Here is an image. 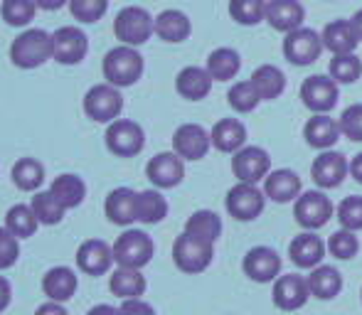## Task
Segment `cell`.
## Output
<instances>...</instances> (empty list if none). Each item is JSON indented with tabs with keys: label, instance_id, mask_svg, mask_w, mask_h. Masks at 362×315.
<instances>
[{
	"label": "cell",
	"instance_id": "obj_1",
	"mask_svg": "<svg viewBox=\"0 0 362 315\" xmlns=\"http://www.w3.org/2000/svg\"><path fill=\"white\" fill-rule=\"evenodd\" d=\"M101 69H104V79L109 81V84L124 89V86H134L136 81L144 77L146 64H144V57H141V52L136 47L119 44V47H114V49L106 52Z\"/></svg>",
	"mask_w": 362,
	"mask_h": 315
},
{
	"label": "cell",
	"instance_id": "obj_2",
	"mask_svg": "<svg viewBox=\"0 0 362 315\" xmlns=\"http://www.w3.org/2000/svg\"><path fill=\"white\" fill-rule=\"evenodd\" d=\"M47 59H52V35L45 30H25L10 44V62L20 69L42 67Z\"/></svg>",
	"mask_w": 362,
	"mask_h": 315
},
{
	"label": "cell",
	"instance_id": "obj_3",
	"mask_svg": "<svg viewBox=\"0 0 362 315\" xmlns=\"http://www.w3.org/2000/svg\"><path fill=\"white\" fill-rule=\"evenodd\" d=\"M156 32V18L141 5H129V8L119 10L114 20V35L121 44L129 47H141L151 40Z\"/></svg>",
	"mask_w": 362,
	"mask_h": 315
},
{
	"label": "cell",
	"instance_id": "obj_4",
	"mask_svg": "<svg viewBox=\"0 0 362 315\" xmlns=\"http://www.w3.org/2000/svg\"><path fill=\"white\" fill-rule=\"evenodd\" d=\"M215 258V244L182 232L173 244V261L182 273H202Z\"/></svg>",
	"mask_w": 362,
	"mask_h": 315
},
{
	"label": "cell",
	"instance_id": "obj_5",
	"mask_svg": "<svg viewBox=\"0 0 362 315\" xmlns=\"http://www.w3.org/2000/svg\"><path fill=\"white\" fill-rule=\"evenodd\" d=\"M335 207L330 202V197L320 190H305L296 197L293 202V217L303 230L315 232L320 227H325L333 217Z\"/></svg>",
	"mask_w": 362,
	"mask_h": 315
},
{
	"label": "cell",
	"instance_id": "obj_6",
	"mask_svg": "<svg viewBox=\"0 0 362 315\" xmlns=\"http://www.w3.org/2000/svg\"><path fill=\"white\" fill-rule=\"evenodd\" d=\"M156 254V244L144 230H126L114 244V261L119 266L144 268Z\"/></svg>",
	"mask_w": 362,
	"mask_h": 315
},
{
	"label": "cell",
	"instance_id": "obj_7",
	"mask_svg": "<svg viewBox=\"0 0 362 315\" xmlns=\"http://www.w3.org/2000/svg\"><path fill=\"white\" fill-rule=\"evenodd\" d=\"M124 111V96H121L119 86L114 84H96L86 91L84 96V114L91 121H99V124H111L116 121Z\"/></svg>",
	"mask_w": 362,
	"mask_h": 315
},
{
	"label": "cell",
	"instance_id": "obj_8",
	"mask_svg": "<svg viewBox=\"0 0 362 315\" xmlns=\"http://www.w3.org/2000/svg\"><path fill=\"white\" fill-rule=\"evenodd\" d=\"M338 86L340 84L330 74L328 77L325 74H310L300 84V101L313 114H330L338 106V96H340Z\"/></svg>",
	"mask_w": 362,
	"mask_h": 315
},
{
	"label": "cell",
	"instance_id": "obj_9",
	"mask_svg": "<svg viewBox=\"0 0 362 315\" xmlns=\"http://www.w3.org/2000/svg\"><path fill=\"white\" fill-rule=\"evenodd\" d=\"M267 192L259 190L252 182H237L224 197V207L237 222H252L264 212Z\"/></svg>",
	"mask_w": 362,
	"mask_h": 315
},
{
	"label": "cell",
	"instance_id": "obj_10",
	"mask_svg": "<svg viewBox=\"0 0 362 315\" xmlns=\"http://www.w3.org/2000/svg\"><path fill=\"white\" fill-rule=\"evenodd\" d=\"M146 133L141 124L131 119H116L106 129V148L119 158H134L144 150Z\"/></svg>",
	"mask_w": 362,
	"mask_h": 315
},
{
	"label": "cell",
	"instance_id": "obj_11",
	"mask_svg": "<svg viewBox=\"0 0 362 315\" xmlns=\"http://www.w3.org/2000/svg\"><path fill=\"white\" fill-rule=\"evenodd\" d=\"M323 49V37L313 28H296L286 32V40H284V57L296 67L313 64Z\"/></svg>",
	"mask_w": 362,
	"mask_h": 315
},
{
	"label": "cell",
	"instance_id": "obj_12",
	"mask_svg": "<svg viewBox=\"0 0 362 315\" xmlns=\"http://www.w3.org/2000/svg\"><path fill=\"white\" fill-rule=\"evenodd\" d=\"M232 172L239 182L259 185L272 172V155L259 145H244L232 158Z\"/></svg>",
	"mask_w": 362,
	"mask_h": 315
},
{
	"label": "cell",
	"instance_id": "obj_13",
	"mask_svg": "<svg viewBox=\"0 0 362 315\" xmlns=\"http://www.w3.org/2000/svg\"><path fill=\"white\" fill-rule=\"evenodd\" d=\"M242 271L254 283H274L281 276V256L272 246H254L244 254Z\"/></svg>",
	"mask_w": 362,
	"mask_h": 315
},
{
	"label": "cell",
	"instance_id": "obj_14",
	"mask_svg": "<svg viewBox=\"0 0 362 315\" xmlns=\"http://www.w3.org/2000/svg\"><path fill=\"white\" fill-rule=\"evenodd\" d=\"M348 175H350V162L338 150H320V155L310 165V177H313V182L320 190L340 187Z\"/></svg>",
	"mask_w": 362,
	"mask_h": 315
},
{
	"label": "cell",
	"instance_id": "obj_15",
	"mask_svg": "<svg viewBox=\"0 0 362 315\" xmlns=\"http://www.w3.org/2000/svg\"><path fill=\"white\" fill-rule=\"evenodd\" d=\"M310 298V288H308V278L298 276V273H284L274 281V291H272V301L279 311L293 313L298 308H303Z\"/></svg>",
	"mask_w": 362,
	"mask_h": 315
},
{
	"label": "cell",
	"instance_id": "obj_16",
	"mask_svg": "<svg viewBox=\"0 0 362 315\" xmlns=\"http://www.w3.org/2000/svg\"><path fill=\"white\" fill-rule=\"evenodd\" d=\"M212 148V136L200 124H182L173 133V150L182 160H202Z\"/></svg>",
	"mask_w": 362,
	"mask_h": 315
},
{
	"label": "cell",
	"instance_id": "obj_17",
	"mask_svg": "<svg viewBox=\"0 0 362 315\" xmlns=\"http://www.w3.org/2000/svg\"><path fill=\"white\" fill-rule=\"evenodd\" d=\"M89 52V37L79 28H59L52 35V59L59 64H79Z\"/></svg>",
	"mask_w": 362,
	"mask_h": 315
},
{
	"label": "cell",
	"instance_id": "obj_18",
	"mask_svg": "<svg viewBox=\"0 0 362 315\" xmlns=\"http://www.w3.org/2000/svg\"><path fill=\"white\" fill-rule=\"evenodd\" d=\"M146 177L160 190H170L177 187L185 177V160L173 150V153H158L148 160Z\"/></svg>",
	"mask_w": 362,
	"mask_h": 315
},
{
	"label": "cell",
	"instance_id": "obj_19",
	"mask_svg": "<svg viewBox=\"0 0 362 315\" xmlns=\"http://www.w3.org/2000/svg\"><path fill=\"white\" fill-rule=\"evenodd\" d=\"M104 212L111 225L129 227L139 222V192L131 187H116L104 202Z\"/></svg>",
	"mask_w": 362,
	"mask_h": 315
},
{
	"label": "cell",
	"instance_id": "obj_20",
	"mask_svg": "<svg viewBox=\"0 0 362 315\" xmlns=\"http://www.w3.org/2000/svg\"><path fill=\"white\" fill-rule=\"evenodd\" d=\"M114 263V246H109L101 239H86L76 249V266L79 271L89 273V276H101L106 273Z\"/></svg>",
	"mask_w": 362,
	"mask_h": 315
},
{
	"label": "cell",
	"instance_id": "obj_21",
	"mask_svg": "<svg viewBox=\"0 0 362 315\" xmlns=\"http://www.w3.org/2000/svg\"><path fill=\"white\" fill-rule=\"evenodd\" d=\"M325 251H328V244L323 242L315 232L305 230L303 234H298L293 242L288 244V256L291 261L298 268H315L320 266Z\"/></svg>",
	"mask_w": 362,
	"mask_h": 315
},
{
	"label": "cell",
	"instance_id": "obj_22",
	"mask_svg": "<svg viewBox=\"0 0 362 315\" xmlns=\"http://www.w3.org/2000/svg\"><path fill=\"white\" fill-rule=\"evenodd\" d=\"M340 124L328 114H313L303 126V138L310 148L330 150L340 138Z\"/></svg>",
	"mask_w": 362,
	"mask_h": 315
},
{
	"label": "cell",
	"instance_id": "obj_23",
	"mask_svg": "<svg viewBox=\"0 0 362 315\" xmlns=\"http://www.w3.org/2000/svg\"><path fill=\"white\" fill-rule=\"evenodd\" d=\"M264 192H267L269 200L279 202V205H286V202H296V197L300 195V177L291 167H279L272 170L264 180Z\"/></svg>",
	"mask_w": 362,
	"mask_h": 315
},
{
	"label": "cell",
	"instance_id": "obj_24",
	"mask_svg": "<svg viewBox=\"0 0 362 315\" xmlns=\"http://www.w3.org/2000/svg\"><path fill=\"white\" fill-rule=\"evenodd\" d=\"M305 10L300 0H267V23L279 32L303 28Z\"/></svg>",
	"mask_w": 362,
	"mask_h": 315
},
{
	"label": "cell",
	"instance_id": "obj_25",
	"mask_svg": "<svg viewBox=\"0 0 362 315\" xmlns=\"http://www.w3.org/2000/svg\"><path fill=\"white\" fill-rule=\"evenodd\" d=\"M212 74L207 72V67H190L180 69L175 77V91L187 101H202L212 91Z\"/></svg>",
	"mask_w": 362,
	"mask_h": 315
},
{
	"label": "cell",
	"instance_id": "obj_26",
	"mask_svg": "<svg viewBox=\"0 0 362 315\" xmlns=\"http://www.w3.org/2000/svg\"><path fill=\"white\" fill-rule=\"evenodd\" d=\"M323 47L333 54H350L358 49L360 37L353 28V20H333L323 28Z\"/></svg>",
	"mask_w": 362,
	"mask_h": 315
},
{
	"label": "cell",
	"instance_id": "obj_27",
	"mask_svg": "<svg viewBox=\"0 0 362 315\" xmlns=\"http://www.w3.org/2000/svg\"><path fill=\"white\" fill-rule=\"evenodd\" d=\"M212 136V148L219 153H237L247 143V126L239 119H219L210 131Z\"/></svg>",
	"mask_w": 362,
	"mask_h": 315
},
{
	"label": "cell",
	"instance_id": "obj_28",
	"mask_svg": "<svg viewBox=\"0 0 362 315\" xmlns=\"http://www.w3.org/2000/svg\"><path fill=\"white\" fill-rule=\"evenodd\" d=\"M305 278H308L310 296L318 298V301H333L343 291V276L330 263H320V266L310 268V273Z\"/></svg>",
	"mask_w": 362,
	"mask_h": 315
},
{
	"label": "cell",
	"instance_id": "obj_29",
	"mask_svg": "<svg viewBox=\"0 0 362 315\" xmlns=\"http://www.w3.org/2000/svg\"><path fill=\"white\" fill-rule=\"evenodd\" d=\"M76 286H79V281H76V273L69 266L49 268L42 278V293L49 301L57 303H67L76 293Z\"/></svg>",
	"mask_w": 362,
	"mask_h": 315
},
{
	"label": "cell",
	"instance_id": "obj_30",
	"mask_svg": "<svg viewBox=\"0 0 362 315\" xmlns=\"http://www.w3.org/2000/svg\"><path fill=\"white\" fill-rule=\"evenodd\" d=\"M192 32V23L182 10H163L156 18V35L163 40V42H185Z\"/></svg>",
	"mask_w": 362,
	"mask_h": 315
},
{
	"label": "cell",
	"instance_id": "obj_31",
	"mask_svg": "<svg viewBox=\"0 0 362 315\" xmlns=\"http://www.w3.org/2000/svg\"><path fill=\"white\" fill-rule=\"evenodd\" d=\"M109 288L116 298L121 301H129V298H141L146 293L148 283L146 276L141 273V268H129V266H119L109 278Z\"/></svg>",
	"mask_w": 362,
	"mask_h": 315
},
{
	"label": "cell",
	"instance_id": "obj_32",
	"mask_svg": "<svg viewBox=\"0 0 362 315\" xmlns=\"http://www.w3.org/2000/svg\"><path fill=\"white\" fill-rule=\"evenodd\" d=\"M252 81L257 86L262 101H274L284 94L286 89V74L276 67V64H262V67L254 69Z\"/></svg>",
	"mask_w": 362,
	"mask_h": 315
},
{
	"label": "cell",
	"instance_id": "obj_33",
	"mask_svg": "<svg viewBox=\"0 0 362 315\" xmlns=\"http://www.w3.org/2000/svg\"><path fill=\"white\" fill-rule=\"evenodd\" d=\"M239 69H242V57L237 49L232 47H217L207 57V72L212 74L215 81H232L237 79Z\"/></svg>",
	"mask_w": 362,
	"mask_h": 315
},
{
	"label": "cell",
	"instance_id": "obj_34",
	"mask_svg": "<svg viewBox=\"0 0 362 315\" xmlns=\"http://www.w3.org/2000/svg\"><path fill=\"white\" fill-rule=\"evenodd\" d=\"M49 190H52V195L57 197V200L62 202L67 210H74V207H79L81 202H84V197H86L84 180H81L79 175H69V172L54 177V182L49 185Z\"/></svg>",
	"mask_w": 362,
	"mask_h": 315
},
{
	"label": "cell",
	"instance_id": "obj_35",
	"mask_svg": "<svg viewBox=\"0 0 362 315\" xmlns=\"http://www.w3.org/2000/svg\"><path fill=\"white\" fill-rule=\"evenodd\" d=\"M185 232L187 234H195V237L205 239V242L215 244L217 239L222 237V220H219V215L212 210H197L187 217Z\"/></svg>",
	"mask_w": 362,
	"mask_h": 315
},
{
	"label": "cell",
	"instance_id": "obj_36",
	"mask_svg": "<svg viewBox=\"0 0 362 315\" xmlns=\"http://www.w3.org/2000/svg\"><path fill=\"white\" fill-rule=\"evenodd\" d=\"M13 182L23 192H35L45 182V165L35 158H20L13 165Z\"/></svg>",
	"mask_w": 362,
	"mask_h": 315
},
{
	"label": "cell",
	"instance_id": "obj_37",
	"mask_svg": "<svg viewBox=\"0 0 362 315\" xmlns=\"http://www.w3.org/2000/svg\"><path fill=\"white\" fill-rule=\"evenodd\" d=\"M30 207H33V212H35V217L40 220V225H49V227L59 225V222H62V217H64V212H67V207H64L62 202L52 195V190L35 192Z\"/></svg>",
	"mask_w": 362,
	"mask_h": 315
},
{
	"label": "cell",
	"instance_id": "obj_38",
	"mask_svg": "<svg viewBox=\"0 0 362 315\" xmlns=\"http://www.w3.org/2000/svg\"><path fill=\"white\" fill-rule=\"evenodd\" d=\"M227 101L237 114H252V111L262 104V96H259L254 81L247 79V81H234V84L229 86Z\"/></svg>",
	"mask_w": 362,
	"mask_h": 315
},
{
	"label": "cell",
	"instance_id": "obj_39",
	"mask_svg": "<svg viewBox=\"0 0 362 315\" xmlns=\"http://www.w3.org/2000/svg\"><path fill=\"white\" fill-rule=\"evenodd\" d=\"M5 227L18 239H28L37 232L40 220L35 217L30 205H15V207H10L8 215H5Z\"/></svg>",
	"mask_w": 362,
	"mask_h": 315
},
{
	"label": "cell",
	"instance_id": "obj_40",
	"mask_svg": "<svg viewBox=\"0 0 362 315\" xmlns=\"http://www.w3.org/2000/svg\"><path fill=\"white\" fill-rule=\"evenodd\" d=\"M229 18L244 28L267 20V0H229Z\"/></svg>",
	"mask_w": 362,
	"mask_h": 315
},
{
	"label": "cell",
	"instance_id": "obj_41",
	"mask_svg": "<svg viewBox=\"0 0 362 315\" xmlns=\"http://www.w3.org/2000/svg\"><path fill=\"white\" fill-rule=\"evenodd\" d=\"M168 217V200L158 190L139 192V222L158 225Z\"/></svg>",
	"mask_w": 362,
	"mask_h": 315
},
{
	"label": "cell",
	"instance_id": "obj_42",
	"mask_svg": "<svg viewBox=\"0 0 362 315\" xmlns=\"http://www.w3.org/2000/svg\"><path fill=\"white\" fill-rule=\"evenodd\" d=\"M328 74L338 84H355L362 77V59L355 52L350 54H333L328 64Z\"/></svg>",
	"mask_w": 362,
	"mask_h": 315
},
{
	"label": "cell",
	"instance_id": "obj_43",
	"mask_svg": "<svg viewBox=\"0 0 362 315\" xmlns=\"http://www.w3.org/2000/svg\"><path fill=\"white\" fill-rule=\"evenodd\" d=\"M328 251H330V256L338 258V261H350L353 256H358L360 239L355 232L340 227V230L335 232V234H330V239H328Z\"/></svg>",
	"mask_w": 362,
	"mask_h": 315
},
{
	"label": "cell",
	"instance_id": "obj_44",
	"mask_svg": "<svg viewBox=\"0 0 362 315\" xmlns=\"http://www.w3.org/2000/svg\"><path fill=\"white\" fill-rule=\"evenodd\" d=\"M35 13H37L35 0H3V8H0L3 20L13 28H25L35 18Z\"/></svg>",
	"mask_w": 362,
	"mask_h": 315
},
{
	"label": "cell",
	"instance_id": "obj_45",
	"mask_svg": "<svg viewBox=\"0 0 362 315\" xmlns=\"http://www.w3.org/2000/svg\"><path fill=\"white\" fill-rule=\"evenodd\" d=\"M109 10V0H69V13L79 23H99Z\"/></svg>",
	"mask_w": 362,
	"mask_h": 315
},
{
	"label": "cell",
	"instance_id": "obj_46",
	"mask_svg": "<svg viewBox=\"0 0 362 315\" xmlns=\"http://www.w3.org/2000/svg\"><path fill=\"white\" fill-rule=\"evenodd\" d=\"M338 222L343 230L362 232V197L350 195L338 205Z\"/></svg>",
	"mask_w": 362,
	"mask_h": 315
},
{
	"label": "cell",
	"instance_id": "obj_47",
	"mask_svg": "<svg viewBox=\"0 0 362 315\" xmlns=\"http://www.w3.org/2000/svg\"><path fill=\"white\" fill-rule=\"evenodd\" d=\"M340 133L348 141L362 143V104H350L348 109L340 114Z\"/></svg>",
	"mask_w": 362,
	"mask_h": 315
},
{
	"label": "cell",
	"instance_id": "obj_48",
	"mask_svg": "<svg viewBox=\"0 0 362 315\" xmlns=\"http://www.w3.org/2000/svg\"><path fill=\"white\" fill-rule=\"evenodd\" d=\"M18 256H20V239L8 227H0V271L15 266Z\"/></svg>",
	"mask_w": 362,
	"mask_h": 315
},
{
	"label": "cell",
	"instance_id": "obj_49",
	"mask_svg": "<svg viewBox=\"0 0 362 315\" xmlns=\"http://www.w3.org/2000/svg\"><path fill=\"white\" fill-rule=\"evenodd\" d=\"M121 315H156L151 303H146L144 298H129V301H121L119 306Z\"/></svg>",
	"mask_w": 362,
	"mask_h": 315
},
{
	"label": "cell",
	"instance_id": "obj_50",
	"mask_svg": "<svg viewBox=\"0 0 362 315\" xmlns=\"http://www.w3.org/2000/svg\"><path fill=\"white\" fill-rule=\"evenodd\" d=\"M35 315H69V313H67V308H64L62 303L47 301V303H42L37 311H35Z\"/></svg>",
	"mask_w": 362,
	"mask_h": 315
},
{
	"label": "cell",
	"instance_id": "obj_51",
	"mask_svg": "<svg viewBox=\"0 0 362 315\" xmlns=\"http://www.w3.org/2000/svg\"><path fill=\"white\" fill-rule=\"evenodd\" d=\"M10 301H13V288H10L8 278L0 276V313H3L5 308L10 306Z\"/></svg>",
	"mask_w": 362,
	"mask_h": 315
},
{
	"label": "cell",
	"instance_id": "obj_52",
	"mask_svg": "<svg viewBox=\"0 0 362 315\" xmlns=\"http://www.w3.org/2000/svg\"><path fill=\"white\" fill-rule=\"evenodd\" d=\"M350 175L355 177V182L362 185V153H358L353 160H350Z\"/></svg>",
	"mask_w": 362,
	"mask_h": 315
},
{
	"label": "cell",
	"instance_id": "obj_53",
	"mask_svg": "<svg viewBox=\"0 0 362 315\" xmlns=\"http://www.w3.org/2000/svg\"><path fill=\"white\" fill-rule=\"evenodd\" d=\"M86 315H121L119 308H114V306H106V303H101V306H94Z\"/></svg>",
	"mask_w": 362,
	"mask_h": 315
},
{
	"label": "cell",
	"instance_id": "obj_54",
	"mask_svg": "<svg viewBox=\"0 0 362 315\" xmlns=\"http://www.w3.org/2000/svg\"><path fill=\"white\" fill-rule=\"evenodd\" d=\"M37 3V8H42V10H59L64 3H69V0H35Z\"/></svg>",
	"mask_w": 362,
	"mask_h": 315
},
{
	"label": "cell",
	"instance_id": "obj_55",
	"mask_svg": "<svg viewBox=\"0 0 362 315\" xmlns=\"http://www.w3.org/2000/svg\"><path fill=\"white\" fill-rule=\"evenodd\" d=\"M350 20H353V28H355V32H358V37H360V42H362V8Z\"/></svg>",
	"mask_w": 362,
	"mask_h": 315
},
{
	"label": "cell",
	"instance_id": "obj_56",
	"mask_svg": "<svg viewBox=\"0 0 362 315\" xmlns=\"http://www.w3.org/2000/svg\"><path fill=\"white\" fill-rule=\"evenodd\" d=\"M360 298H362V291H360Z\"/></svg>",
	"mask_w": 362,
	"mask_h": 315
}]
</instances>
